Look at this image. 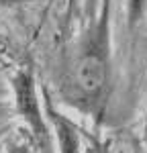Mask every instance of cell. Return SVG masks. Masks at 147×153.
I'll return each mask as SVG.
<instances>
[{"label":"cell","mask_w":147,"mask_h":153,"mask_svg":"<svg viewBox=\"0 0 147 153\" xmlns=\"http://www.w3.org/2000/svg\"><path fill=\"white\" fill-rule=\"evenodd\" d=\"M108 78V59H106V33L104 21L96 35L84 47L76 63V86L84 96L94 98L102 92Z\"/></svg>","instance_id":"1"},{"label":"cell","mask_w":147,"mask_h":153,"mask_svg":"<svg viewBox=\"0 0 147 153\" xmlns=\"http://www.w3.org/2000/svg\"><path fill=\"white\" fill-rule=\"evenodd\" d=\"M12 90H14V104L16 112L23 117V120L29 125V129L33 131V137L39 143V147L47 149L49 147V133L45 118L41 114L39 100L35 92V80L31 76V71H19L12 78Z\"/></svg>","instance_id":"2"},{"label":"cell","mask_w":147,"mask_h":153,"mask_svg":"<svg viewBox=\"0 0 147 153\" xmlns=\"http://www.w3.org/2000/svg\"><path fill=\"white\" fill-rule=\"evenodd\" d=\"M51 118L55 123V131H57L61 153H78V133H76V129H74L65 118L55 114L53 110H51Z\"/></svg>","instance_id":"3"},{"label":"cell","mask_w":147,"mask_h":153,"mask_svg":"<svg viewBox=\"0 0 147 153\" xmlns=\"http://www.w3.org/2000/svg\"><path fill=\"white\" fill-rule=\"evenodd\" d=\"M145 2L147 0H129V27H135L139 23L143 8H145Z\"/></svg>","instance_id":"4"},{"label":"cell","mask_w":147,"mask_h":153,"mask_svg":"<svg viewBox=\"0 0 147 153\" xmlns=\"http://www.w3.org/2000/svg\"><path fill=\"white\" fill-rule=\"evenodd\" d=\"M8 153H31L27 145H10L8 147Z\"/></svg>","instance_id":"5"},{"label":"cell","mask_w":147,"mask_h":153,"mask_svg":"<svg viewBox=\"0 0 147 153\" xmlns=\"http://www.w3.org/2000/svg\"><path fill=\"white\" fill-rule=\"evenodd\" d=\"M24 0H0V6H16V4H23Z\"/></svg>","instance_id":"6"},{"label":"cell","mask_w":147,"mask_h":153,"mask_svg":"<svg viewBox=\"0 0 147 153\" xmlns=\"http://www.w3.org/2000/svg\"><path fill=\"white\" fill-rule=\"evenodd\" d=\"M0 137H2V129H0Z\"/></svg>","instance_id":"7"}]
</instances>
